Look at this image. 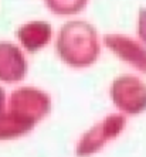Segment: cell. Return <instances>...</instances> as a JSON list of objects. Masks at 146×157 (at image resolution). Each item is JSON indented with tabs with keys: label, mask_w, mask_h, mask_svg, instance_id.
<instances>
[{
	"label": "cell",
	"mask_w": 146,
	"mask_h": 157,
	"mask_svg": "<svg viewBox=\"0 0 146 157\" xmlns=\"http://www.w3.org/2000/svg\"><path fill=\"white\" fill-rule=\"evenodd\" d=\"M50 109V96L43 91L31 86L16 89L10 95L7 110L0 116V140L17 139L29 133Z\"/></svg>",
	"instance_id": "6da1fadb"
},
{
	"label": "cell",
	"mask_w": 146,
	"mask_h": 157,
	"mask_svg": "<svg viewBox=\"0 0 146 157\" xmlns=\"http://www.w3.org/2000/svg\"><path fill=\"white\" fill-rule=\"evenodd\" d=\"M55 51L67 65L75 68L91 65L99 52L97 31L85 21L67 23L60 30Z\"/></svg>",
	"instance_id": "7a4b0ae2"
},
{
	"label": "cell",
	"mask_w": 146,
	"mask_h": 157,
	"mask_svg": "<svg viewBox=\"0 0 146 157\" xmlns=\"http://www.w3.org/2000/svg\"><path fill=\"white\" fill-rule=\"evenodd\" d=\"M111 98L120 110L139 113L146 108V85L135 77H120L111 85Z\"/></svg>",
	"instance_id": "3957f363"
},
{
	"label": "cell",
	"mask_w": 146,
	"mask_h": 157,
	"mask_svg": "<svg viewBox=\"0 0 146 157\" xmlns=\"http://www.w3.org/2000/svg\"><path fill=\"white\" fill-rule=\"evenodd\" d=\"M125 124L122 116H108L104 122L98 123L87 132L78 142L75 153L80 157H87L97 153L106 142L119 133Z\"/></svg>",
	"instance_id": "277c9868"
},
{
	"label": "cell",
	"mask_w": 146,
	"mask_h": 157,
	"mask_svg": "<svg viewBox=\"0 0 146 157\" xmlns=\"http://www.w3.org/2000/svg\"><path fill=\"white\" fill-rule=\"evenodd\" d=\"M27 72V62L22 50L11 43H0V81L17 82Z\"/></svg>",
	"instance_id": "5b68a950"
},
{
	"label": "cell",
	"mask_w": 146,
	"mask_h": 157,
	"mask_svg": "<svg viewBox=\"0 0 146 157\" xmlns=\"http://www.w3.org/2000/svg\"><path fill=\"white\" fill-rule=\"evenodd\" d=\"M105 44L122 59L146 74V51L139 44L132 41L131 38L120 36H106Z\"/></svg>",
	"instance_id": "8992f818"
},
{
	"label": "cell",
	"mask_w": 146,
	"mask_h": 157,
	"mask_svg": "<svg viewBox=\"0 0 146 157\" xmlns=\"http://www.w3.org/2000/svg\"><path fill=\"white\" fill-rule=\"evenodd\" d=\"M51 26L45 21H30L17 30V38L29 52H37L51 40Z\"/></svg>",
	"instance_id": "52a82bcc"
},
{
	"label": "cell",
	"mask_w": 146,
	"mask_h": 157,
	"mask_svg": "<svg viewBox=\"0 0 146 157\" xmlns=\"http://www.w3.org/2000/svg\"><path fill=\"white\" fill-rule=\"evenodd\" d=\"M47 7L60 16L75 14L85 7L87 0H45Z\"/></svg>",
	"instance_id": "ba28073f"
},
{
	"label": "cell",
	"mask_w": 146,
	"mask_h": 157,
	"mask_svg": "<svg viewBox=\"0 0 146 157\" xmlns=\"http://www.w3.org/2000/svg\"><path fill=\"white\" fill-rule=\"evenodd\" d=\"M139 36L146 43V9H140L139 13Z\"/></svg>",
	"instance_id": "9c48e42d"
},
{
	"label": "cell",
	"mask_w": 146,
	"mask_h": 157,
	"mask_svg": "<svg viewBox=\"0 0 146 157\" xmlns=\"http://www.w3.org/2000/svg\"><path fill=\"white\" fill-rule=\"evenodd\" d=\"M4 98H6V95H4V89L3 88H0V116L4 113Z\"/></svg>",
	"instance_id": "30bf717a"
}]
</instances>
